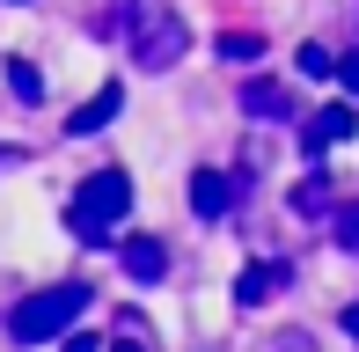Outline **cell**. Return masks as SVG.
<instances>
[{
  "label": "cell",
  "mask_w": 359,
  "mask_h": 352,
  "mask_svg": "<svg viewBox=\"0 0 359 352\" xmlns=\"http://www.w3.org/2000/svg\"><path fill=\"white\" fill-rule=\"evenodd\" d=\"M67 352H103V345H95V338H67Z\"/></svg>",
  "instance_id": "2e32d148"
},
{
  "label": "cell",
  "mask_w": 359,
  "mask_h": 352,
  "mask_svg": "<svg viewBox=\"0 0 359 352\" xmlns=\"http://www.w3.org/2000/svg\"><path fill=\"white\" fill-rule=\"evenodd\" d=\"M330 228H337V250H352V257H359V205H337Z\"/></svg>",
  "instance_id": "7c38bea8"
},
{
  "label": "cell",
  "mask_w": 359,
  "mask_h": 352,
  "mask_svg": "<svg viewBox=\"0 0 359 352\" xmlns=\"http://www.w3.org/2000/svg\"><path fill=\"white\" fill-rule=\"evenodd\" d=\"M301 74H316V81H323V74H337V59L323 52V44H301Z\"/></svg>",
  "instance_id": "4fadbf2b"
},
{
  "label": "cell",
  "mask_w": 359,
  "mask_h": 352,
  "mask_svg": "<svg viewBox=\"0 0 359 352\" xmlns=\"http://www.w3.org/2000/svg\"><path fill=\"white\" fill-rule=\"evenodd\" d=\"M242 110L250 118H293V95L279 81H242Z\"/></svg>",
  "instance_id": "ba28073f"
},
{
  "label": "cell",
  "mask_w": 359,
  "mask_h": 352,
  "mask_svg": "<svg viewBox=\"0 0 359 352\" xmlns=\"http://www.w3.org/2000/svg\"><path fill=\"white\" fill-rule=\"evenodd\" d=\"M125 205H133V176H125V169H95L88 184L74 191L67 220H74L81 243H110V228L125 220Z\"/></svg>",
  "instance_id": "7a4b0ae2"
},
{
  "label": "cell",
  "mask_w": 359,
  "mask_h": 352,
  "mask_svg": "<svg viewBox=\"0 0 359 352\" xmlns=\"http://www.w3.org/2000/svg\"><path fill=\"white\" fill-rule=\"evenodd\" d=\"M125 271H133V279H161V271H169V250H161L154 235H133V243H125Z\"/></svg>",
  "instance_id": "9c48e42d"
},
{
  "label": "cell",
  "mask_w": 359,
  "mask_h": 352,
  "mask_svg": "<svg viewBox=\"0 0 359 352\" xmlns=\"http://www.w3.org/2000/svg\"><path fill=\"white\" fill-rule=\"evenodd\" d=\"M257 52H264L257 37H220V59H257Z\"/></svg>",
  "instance_id": "5bb4252c"
},
{
  "label": "cell",
  "mask_w": 359,
  "mask_h": 352,
  "mask_svg": "<svg viewBox=\"0 0 359 352\" xmlns=\"http://www.w3.org/2000/svg\"><path fill=\"white\" fill-rule=\"evenodd\" d=\"M293 213H330V184H323V176L293 184Z\"/></svg>",
  "instance_id": "8fae6325"
},
{
  "label": "cell",
  "mask_w": 359,
  "mask_h": 352,
  "mask_svg": "<svg viewBox=\"0 0 359 352\" xmlns=\"http://www.w3.org/2000/svg\"><path fill=\"white\" fill-rule=\"evenodd\" d=\"M110 352H147V345H140V338H125V345H110Z\"/></svg>",
  "instance_id": "ac0fdd59"
},
{
  "label": "cell",
  "mask_w": 359,
  "mask_h": 352,
  "mask_svg": "<svg viewBox=\"0 0 359 352\" xmlns=\"http://www.w3.org/2000/svg\"><path fill=\"white\" fill-rule=\"evenodd\" d=\"M8 88L22 95V103H37V95H44V74L29 67V59H8Z\"/></svg>",
  "instance_id": "30bf717a"
},
{
  "label": "cell",
  "mask_w": 359,
  "mask_h": 352,
  "mask_svg": "<svg viewBox=\"0 0 359 352\" xmlns=\"http://www.w3.org/2000/svg\"><path fill=\"white\" fill-rule=\"evenodd\" d=\"M125 52H133V67H147V74H169L176 59L191 52L184 15H176L169 0H125Z\"/></svg>",
  "instance_id": "6da1fadb"
},
{
  "label": "cell",
  "mask_w": 359,
  "mask_h": 352,
  "mask_svg": "<svg viewBox=\"0 0 359 352\" xmlns=\"http://www.w3.org/2000/svg\"><path fill=\"white\" fill-rule=\"evenodd\" d=\"M8 162H22V147H0V169H8Z\"/></svg>",
  "instance_id": "e0dca14e"
},
{
  "label": "cell",
  "mask_w": 359,
  "mask_h": 352,
  "mask_svg": "<svg viewBox=\"0 0 359 352\" xmlns=\"http://www.w3.org/2000/svg\"><path fill=\"white\" fill-rule=\"evenodd\" d=\"M345 338H359V301H352V309H345Z\"/></svg>",
  "instance_id": "9a60e30c"
},
{
  "label": "cell",
  "mask_w": 359,
  "mask_h": 352,
  "mask_svg": "<svg viewBox=\"0 0 359 352\" xmlns=\"http://www.w3.org/2000/svg\"><path fill=\"white\" fill-rule=\"evenodd\" d=\"M81 309H88V286L67 279V286H44V294H29L22 309L8 316V330H15L22 345H37V338H59V330H67Z\"/></svg>",
  "instance_id": "3957f363"
},
{
  "label": "cell",
  "mask_w": 359,
  "mask_h": 352,
  "mask_svg": "<svg viewBox=\"0 0 359 352\" xmlns=\"http://www.w3.org/2000/svg\"><path fill=\"white\" fill-rule=\"evenodd\" d=\"M279 286H286V264H250V271L235 279V301H242V309H257V301H271Z\"/></svg>",
  "instance_id": "52a82bcc"
},
{
  "label": "cell",
  "mask_w": 359,
  "mask_h": 352,
  "mask_svg": "<svg viewBox=\"0 0 359 352\" xmlns=\"http://www.w3.org/2000/svg\"><path fill=\"white\" fill-rule=\"evenodd\" d=\"M118 103H125V88H118V81H103V88H95L88 103H81L74 118H67V133H74V140H88V133H103V125L118 118Z\"/></svg>",
  "instance_id": "8992f818"
},
{
  "label": "cell",
  "mask_w": 359,
  "mask_h": 352,
  "mask_svg": "<svg viewBox=\"0 0 359 352\" xmlns=\"http://www.w3.org/2000/svg\"><path fill=\"white\" fill-rule=\"evenodd\" d=\"M227 205H235V176H227V169H198V176H191V213H198V220H220Z\"/></svg>",
  "instance_id": "5b68a950"
},
{
  "label": "cell",
  "mask_w": 359,
  "mask_h": 352,
  "mask_svg": "<svg viewBox=\"0 0 359 352\" xmlns=\"http://www.w3.org/2000/svg\"><path fill=\"white\" fill-rule=\"evenodd\" d=\"M352 133H359L352 103H323V110H316V125L301 133V154H323V147H337V140H352Z\"/></svg>",
  "instance_id": "277c9868"
}]
</instances>
